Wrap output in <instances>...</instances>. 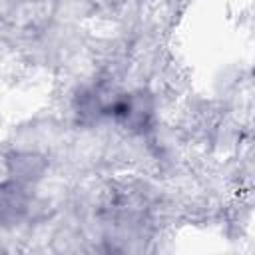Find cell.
Returning a JSON list of instances; mask_svg holds the SVG:
<instances>
[{"label": "cell", "mask_w": 255, "mask_h": 255, "mask_svg": "<svg viewBox=\"0 0 255 255\" xmlns=\"http://www.w3.org/2000/svg\"><path fill=\"white\" fill-rule=\"evenodd\" d=\"M153 112L155 104L149 92H110L102 118H108L129 131L143 133L151 128Z\"/></svg>", "instance_id": "obj_1"}, {"label": "cell", "mask_w": 255, "mask_h": 255, "mask_svg": "<svg viewBox=\"0 0 255 255\" xmlns=\"http://www.w3.org/2000/svg\"><path fill=\"white\" fill-rule=\"evenodd\" d=\"M28 205L26 183L10 177L0 185V223H16Z\"/></svg>", "instance_id": "obj_2"}, {"label": "cell", "mask_w": 255, "mask_h": 255, "mask_svg": "<svg viewBox=\"0 0 255 255\" xmlns=\"http://www.w3.org/2000/svg\"><path fill=\"white\" fill-rule=\"evenodd\" d=\"M42 171H44V161L32 153L16 155L14 159H10V177H14L22 183L38 179Z\"/></svg>", "instance_id": "obj_3"}]
</instances>
